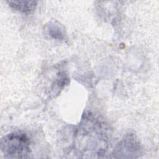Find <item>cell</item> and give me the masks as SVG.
Returning <instances> with one entry per match:
<instances>
[{
	"label": "cell",
	"mask_w": 159,
	"mask_h": 159,
	"mask_svg": "<svg viewBox=\"0 0 159 159\" xmlns=\"http://www.w3.org/2000/svg\"><path fill=\"white\" fill-rule=\"evenodd\" d=\"M47 34L52 39L63 40L65 38V29L57 21H50L46 25Z\"/></svg>",
	"instance_id": "5"
},
{
	"label": "cell",
	"mask_w": 159,
	"mask_h": 159,
	"mask_svg": "<svg viewBox=\"0 0 159 159\" xmlns=\"http://www.w3.org/2000/svg\"><path fill=\"white\" fill-rule=\"evenodd\" d=\"M104 124L91 114L84 115L73 139L74 147L83 157H100L105 153L107 136Z\"/></svg>",
	"instance_id": "1"
},
{
	"label": "cell",
	"mask_w": 159,
	"mask_h": 159,
	"mask_svg": "<svg viewBox=\"0 0 159 159\" xmlns=\"http://www.w3.org/2000/svg\"><path fill=\"white\" fill-rule=\"evenodd\" d=\"M1 151L5 158H27L30 153L29 139L22 132L8 134L1 139Z\"/></svg>",
	"instance_id": "2"
},
{
	"label": "cell",
	"mask_w": 159,
	"mask_h": 159,
	"mask_svg": "<svg viewBox=\"0 0 159 159\" xmlns=\"http://www.w3.org/2000/svg\"><path fill=\"white\" fill-rule=\"evenodd\" d=\"M7 2L11 8L25 14L33 12L37 6L36 1H7Z\"/></svg>",
	"instance_id": "4"
},
{
	"label": "cell",
	"mask_w": 159,
	"mask_h": 159,
	"mask_svg": "<svg viewBox=\"0 0 159 159\" xmlns=\"http://www.w3.org/2000/svg\"><path fill=\"white\" fill-rule=\"evenodd\" d=\"M141 153L140 145L134 135H126L117 144L112 153L114 158H137Z\"/></svg>",
	"instance_id": "3"
}]
</instances>
